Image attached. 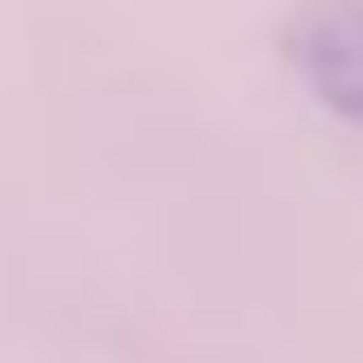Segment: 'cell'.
Here are the masks:
<instances>
[{"mask_svg": "<svg viewBox=\"0 0 363 363\" xmlns=\"http://www.w3.org/2000/svg\"><path fill=\"white\" fill-rule=\"evenodd\" d=\"M276 48L310 88V101L363 128V0H303L283 21Z\"/></svg>", "mask_w": 363, "mask_h": 363, "instance_id": "1", "label": "cell"}]
</instances>
